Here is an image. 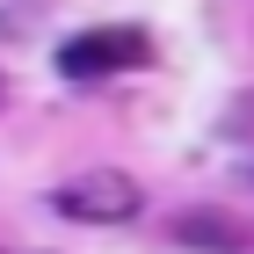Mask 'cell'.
<instances>
[{
	"label": "cell",
	"mask_w": 254,
	"mask_h": 254,
	"mask_svg": "<svg viewBox=\"0 0 254 254\" xmlns=\"http://www.w3.org/2000/svg\"><path fill=\"white\" fill-rule=\"evenodd\" d=\"M153 59V37L131 29V22H109V29H80L59 44V73L65 80H102V73H131V65Z\"/></svg>",
	"instance_id": "6da1fadb"
},
{
	"label": "cell",
	"mask_w": 254,
	"mask_h": 254,
	"mask_svg": "<svg viewBox=\"0 0 254 254\" xmlns=\"http://www.w3.org/2000/svg\"><path fill=\"white\" fill-rule=\"evenodd\" d=\"M65 218H80V225H117V218H131L145 196H138L131 175H117V167H87V175L59 182V196H51Z\"/></svg>",
	"instance_id": "7a4b0ae2"
}]
</instances>
